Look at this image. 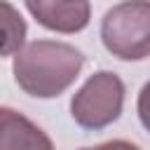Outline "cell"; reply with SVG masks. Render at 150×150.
Returning a JSON list of instances; mask_svg holds the SVG:
<instances>
[{
    "mask_svg": "<svg viewBox=\"0 0 150 150\" xmlns=\"http://www.w3.org/2000/svg\"><path fill=\"white\" fill-rule=\"evenodd\" d=\"M84 54L68 42L35 40L16 52L12 73L16 84L35 98H54L63 94L80 75Z\"/></svg>",
    "mask_w": 150,
    "mask_h": 150,
    "instance_id": "1",
    "label": "cell"
},
{
    "mask_svg": "<svg viewBox=\"0 0 150 150\" xmlns=\"http://www.w3.org/2000/svg\"><path fill=\"white\" fill-rule=\"evenodd\" d=\"M105 49L122 61L150 56V0H124L110 7L101 21Z\"/></svg>",
    "mask_w": 150,
    "mask_h": 150,
    "instance_id": "2",
    "label": "cell"
},
{
    "mask_svg": "<svg viewBox=\"0 0 150 150\" xmlns=\"http://www.w3.org/2000/svg\"><path fill=\"white\" fill-rule=\"evenodd\" d=\"M122 105L124 82L110 70H98L75 91L70 101V115L82 129L98 131L122 115Z\"/></svg>",
    "mask_w": 150,
    "mask_h": 150,
    "instance_id": "3",
    "label": "cell"
},
{
    "mask_svg": "<svg viewBox=\"0 0 150 150\" xmlns=\"http://www.w3.org/2000/svg\"><path fill=\"white\" fill-rule=\"evenodd\" d=\"M26 7L40 26L56 33H80L91 16L89 0H26Z\"/></svg>",
    "mask_w": 150,
    "mask_h": 150,
    "instance_id": "4",
    "label": "cell"
},
{
    "mask_svg": "<svg viewBox=\"0 0 150 150\" xmlns=\"http://www.w3.org/2000/svg\"><path fill=\"white\" fill-rule=\"evenodd\" d=\"M0 150H54V145L26 115L0 105Z\"/></svg>",
    "mask_w": 150,
    "mask_h": 150,
    "instance_id": "5",
    "label": "cell"
},
{
    "mask_svg": "<svg viewBox=\"0 0 150 150\" xmlns=\"http://www.w3.org/2000/svg\"><path fill=\"white\" fill-rule=\"evenodd\" d=\"M26 30L28 28H26V21L19 14V9L12 2L0 0V59L12 56L23 49Z\"/></svg>",
    "mask_w": 150,
    "mask_h": 150,
    "instance_id": "6",
    "label": "cell"
},
{
    "mask_svg": "<svg viewBox=\"0 0 150 150\" xmlns=\"http://www.w3.org/2000/svg\"><path fill=\"white\" fill-rule=\"evenodd\" d=\"M136 110H138V120H141V124L150 131V82L143 84V89H141V94H138Z\"/></svg>",
    "mask_w": 150,
    "mask_h": 150,
    "instance_id": "7",
    "label": "cell"
},
{
    "mask_svg": "<svg viewBox=\"0 0 150 150\" xmlns=\"http://www.w3.org/2000/svg\"><path fill=\"white\" fill-rule=\"evenodd\" d=\"M82 150H141V148L129 141H105V143H98L94 148H82Z\"/></svg>",
    "mask_w": 150,
    "mask_h": 150,
    "instance_id": "8",
    "label": "cell"
}]
</instances>
